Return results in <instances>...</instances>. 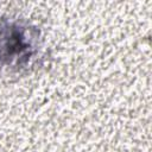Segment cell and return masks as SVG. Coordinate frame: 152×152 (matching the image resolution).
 Segmentation results:
<instances>
[{
    "label": "cell",
    "instance_id": "6da1fadb",
    "mask_svg": "<svg viewBox=\"0 0 152 152\" xmlns=\"http://www.w3.org/2000/svg\"><path fill=\"white\" fill-rule=\"evenodd\" d=\"M32 43L26 30L17 25H10L0 30V62L27 58L31 55Z\"/></svg>",
    "mask_w": 152,
    "mask_h": 152
}]
</instances>
